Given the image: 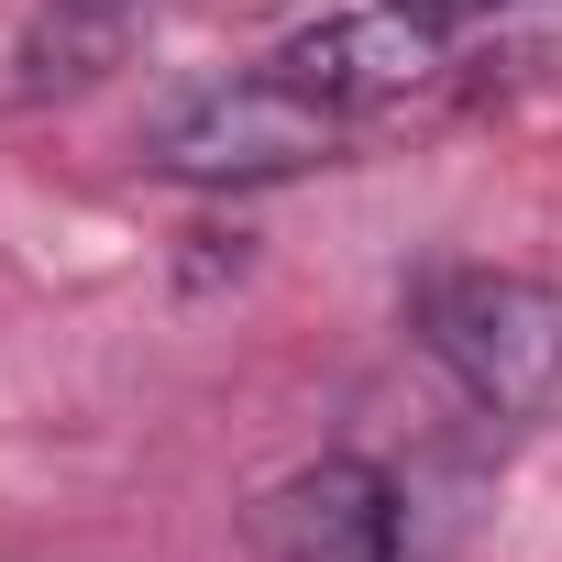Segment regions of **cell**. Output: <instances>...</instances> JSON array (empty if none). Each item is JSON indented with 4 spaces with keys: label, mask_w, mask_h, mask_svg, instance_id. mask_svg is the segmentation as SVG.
Segmentation results:
<instances>
[{
    "label": "cell",
    "mask_w": 562,
    "mask_h": 562,
    "mask_svg": "<svg viewBox=\"0 0 562 562\" xmlns=\"http://www.w3.org/2000/svg\"><path fill=\"white\" fill-rule=\"evenodd\" d=\"M408 342L507 430H562V288L529 265H430Z\"/></svg>",
    "instance_id": "6da1fadb"
},
{
    "label": "cell",
    "mask_w": 562,
    "mask_h": 562,
    "mask_svg": "<svg viewBox=\"0 0 562 562\" xmlns=\"http://www.w3.org/2000/svg\"><path fill=\"white\" fill-rule=\"evenodd\" d=\"M353 144H364L353 111H331L299 67L254 56V67H232V78H210V89L155 111L144 177H177V188H288L310 166H342Z\"/></svg>",
    "instance_id": "7a4b0ae2"
},
{
    "label": "cell",
    "mask_w": 562,
    "mask_h": 562,
    "mask_svg": "<svg viewBox=\"0 0 562 562\" xmlns=\"http://www.w3.org/2000/svg\"><path fill=\"white\" fill-rule=\"evenodd\" d=\"M265 562H408V496L375 452H321L254 507Z\"/></svg>",
    "instance_id": "3957f363"
},
{
    "label": "cell",
    "mask_w": 562,
    "mask_h": 562,
    "mask_svg": "<svg viewBox=\"0 0 562 562\" xmlns=\"http://www.w3.org/2000/svg\"><path fill=\"white\" fill-rule=\"evenodd\" d=\"M144 23H155V0H34V23H23V100H67V89L111 78Z\"/></svg>",
    "instance_id": "277c9868"
},
{
    "label": "cell",
    "mask_w": 562,
    "mask_h": 562,
    "mask_svg": "<svg viewBox=\"0 0 562 562\" xmlns=\"http://www.w3.org/2000/svg\"><path fill=\"white\" fill-rule=\"evenodd\" d=\"M386 12H408V23H430V34H463V23L507 12V0H386Z\"/></svg>",
    "instance_id": "5b68a950"
}]
</instances>
